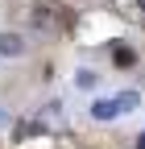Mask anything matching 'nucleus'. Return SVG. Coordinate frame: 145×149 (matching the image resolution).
<instances>
[{
    "label": "nucleus",
    "mask_w": 145,
    "mask_h": 149,
    "mask_svg": "<svg viewBox=\"0 0 145 149\" xmlns=\"http://www.w3.org/2000/svg\"><path fill=\"white\" fill-rule=\"evenodd\" d=\"M29 21H33V29H38V33H54V29H58V13L46 8V4H38V8L29 13Z\"/></svg>",
    "instance_id": "1"
},
{
    "label": "nucleus",
    "mask_w": 145,
    "mask_h": 149,
    "mask_svg": "<svg viewBox=\"0 0 145 149\" xmlns=\"http://www.w3.org/2000/svg\"><path fill=\"white\" fill-rule=\"evenodd\" d=\"M21 54H25L21 33H0V58H21Z\"/></svg>",
    "instance_id": "2"
},
{
    "label": "nucleus",
    "mask_w": 145,
    "mask_h": 149,
    "mask_svg": "<svg viewBox=\"0 0 145 149\" xmlns=\"http://www.w3.org/2000/svg\"><path fill=\"white\" fill-rule=\"evenodd\" d=\"M112 66L133 70V66H137V50H133V46H112Z\"/></svg>",
    "instance_id": "3"
},
{
    "label": "nucleus",
    "mask_w": 145,
    "mask_h": 149,
    "mask_svg": "<svg viewBox=\"0 0 145 149\" xmlns=\"http://www.w3.org/2000/svg\"><path fill=\"white\" fill-rule=\"evenodd\" d=\"M91 116L96 120H112V116H120V108H116V100H96L91 104Z\"/></svg>",
    "instance_id": "4"
},
{
    "label": "nucleus",
    "mask_w": 145,
    "mask_h": 149,
    "mask_svg": "<svg viewBox=\"0 0 145 149\" xmlns=\"http://www.w3.org/2000/svg\"><path fill=\"white\" fill-rule=\"evenodd\" d=\"M137 104H141V95H137V91H124V95H116V108H120V112H133Z\"/></svg>",
    "instance_id": "5"
},
{
    "label": "nucleus",
    "mask_w": 145,
    "mask_h": 149,
    "mask_svg": "<svg viewBox=\"0 0 145 149\" xmlns=\"http://www.w3.org/2000/svg\"><path fill=\"white\" fill-rule=\"evenodd\" d=\"M75 83H79L83 91H87V87H96V70H79V74H75Z\"/></svg>",
    "instance_id": "6"
},
{
    "label": "nucleus",
    "mask_w": 145,
    "mask_h": 149,
    "mask_svg": "<svg viewBox=\"0 0 145 149\" xmlns=\"http://www.w3.org/2000/svg\"><path fill=\"white\" fill-rule=\"evenodd\" d=\"M4 124H8V112H0V128H4Z\"/></svg>",
    "instance_id": "7"
},
{
    "label": "nucleus",
    "mask_w": 145,
    "mask_h": 149,
    "mask_svg": "<svg viewBox=\"0 0 145 149\" xmlns=\"http://www.w3.org/2000/svg\"><path fill=\"white\" fill-rule=\"evenodd\" d=\"M137 149H145V137H137Z\"/></svg>",
    "instance_id": "8"
},
{
    "label": "nucleus",
    "mask_w": 145,
    "mask_h": 149,
    "mask_svg": "<svg viewBox=\"0 0 145 149\" xmlns=\"http://www.w3.org/2000/svg\"><path fill=\"white\" fill-rule=\"evenodd\" d=\"M141 8H145V0H141Z\"/></svg>",
    "instance_id": "9"
}]
</instances>
